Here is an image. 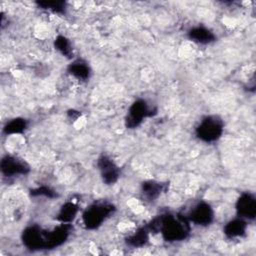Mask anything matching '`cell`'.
Here are the masks:
<instances>
[{
	"mask_svg": "<svg viewBox=\"0 0 256 256\" xmlns=\"http://www.w3.org/2000/svg\"><path fill=\"white\" fill-rule=\"evenodd\" d=\"M1 172L6 177H14L17 175H26L30 168L22 159L13 155H5L0 163Z\"/></svg>",
	"mask_w": 256,
	"mask_h": 256,
	"instance_id": "cell-6",
	"label": "cell"
},
{
	"mask_svg": "<svg viewBox=\"0 0 256 256\" xmlns=\"http://www.w3.org/2000/svg\"><path fill=\"white\" fill-rule=\"evenodd\" d=\"M224 130L223 121L214 115L205 116L195 129V134L203 142L211 143L217 141Z\"/></svg>",
	"mask_w": 256,
	"mask_h": 256,
	"instance_id": "cell-3",
	"label": "cell"
},
{
	"mask_svg": "<svg viewBox=\"0 0 256 256\" xmlns=\"http://www.w3.org/2000/svg\"><path fill=\"white\" fill-rule=\"evenodd\" d=\"M149 233L146 226L140 227L126 238V243L131 247H142L148 242Z\"/></svg>",
	"mask_w": 256,
	"mask_h": 256,
	"instance_id": "cell-15",
	"label": "cell"
},
{
	"mask_svg": "<svg viewBox=\"0 0 256 256\" xmlns=\"http://www.w3.org/2000/svg\"><path fill=\"white\" fill-rule=\"evenodd\" d=\"M156 109L149 107L147 102L143 99H138L134 101L128 109V114L125 119V125L129 129H134L138 127L142 121L156 114Z\"/></svg>",
	"mask_w": 256,
	"mask_h": 256,
	"instance_id": "cell-5",
	"label": "cell"
},
{
	"mask_svg": "<svg viewBox=\"0 0 256 256\" xmlns=\"http://www.w3.org/2000/svg\"><path fill=\"white\" fill-rule=\"evenodd\" d=\"M77 213H78V206L72 201H67L61 206L56 216V219L61 223H71L76 217Z\"/></svg>",
	"mask_w": 256,
	"mask_h": 256,
	"instance_id": "cell-14",
	"label": "cell"
},
{
	"mask_svg": "<svg viewBox=\"0 0 256 256\" xmlns=\"http://www.w3.org/2000/svg\"><path fill=\"white\" fill-rule=\"evenodd\" d=\"M97 167L105 184L112 185L117 182L120 176V169L109 156L101 155L97 160Z\"/></svg>",
	"mask_w": 256,
	"mask_h": 256,
	"instance_id": "cell-8",
	"label": "cell"
},
{
	"mask_svg": "<svg viewBox=\"0 0 256 256\" xmlns=\"http://www.w3.org/2000/svg\"><path fill=\"white\" fill-rule=\"evenodd\" d=\"M54 46L66 58H72L73 57V51H72L71 43L69 42V40L65 36L58 35L54 40Z\"/></svg>",
	"mask_w": 256,
	"mask_h": 256,
	"instance_id": "cell-18",
	"label": "cell"
},
{
	"mask_svg": "<svg viewBox=\"0 0 256 256\" xmlns=\"http://www.w3.org/2000/svg\"><path fill=\"white\" fill-rule=\"evenodd\" d=\"M35 3L40 9L48 10L57 14H63L66 10V3L64 1H37Z\"/></svg>",
	"mask_w": 256,
	"mask_h": 256,
	"instance_id": "cell-17",
	"label": "cell"
},
{
	"mask_svg": "<svg viewBox=\"0 0 256 256\" xmlns=\"http://www.w3.org/2000/svg\"><path fill=\"white\" fill-rule=\"evenodd\" d=\"M146 227L149 232L161 233L163 239L168 242L182 241L190 233V221L187 216L181 214L165 213L158 215Z\"/></svg>",
	"mask_w": 256,
	"mask_h": 256,
	"instance_id": "cell-1",
	"label": "cell"
},
{
	"mask_svg": "<svg viewBox=\"0 0 256 256\" xmlns=\"http://www.w3.org/2000/svg\"><path fill=\"white\" fill-rule=\"evenodd\" d=\"M49 232L38 225H32L24 229L22 242L24 246L31 250H41L49 248Z\"/></svg>",
	"mask_w": 256,
	"mask_h": 256,
	"instance_id": "cell-4",
	"label": "cell"
},
{
	"mask_svg": "<svg viewBox=\"0 0 256 256\" xmlns=\"http://www.w3.org/2000/svg\"><path fill=\"white\" fill-rule=\"evenodd\" d=\"M188 38L198 44H210L216 40L215 34L203 25H198L190 28L187 32Z\"/></svg>",
	"mask_w": 256,
	"mask_h": 256,
	"instance_id": "cell-10",
	"label": "cell"
},
{
	"mask_svg": "<svg viewBox=\"0 0 256 256\" xmlns=\"http://www.w3.org/2000/svg\"><path fill=\"white\" fill-rule=\"evenodd\" d=\"M246 229H247V223L245 219L237 217L226 223V225L223 228V232L227 238L233 239V238H238L245 235Z\"/></svg>",
	"mask_w": 256,
	"mask_h": 256,
	"instance_id": "cell-11",
	"label": "cell"
},
{
	"mask_svg": "<svg viewBox=\"0 0 256 256\" xmlns=\"http://www.w3.org/2000/svg\"><path fill=\"white\" fill-rule=\"evenodd\" d=\"M32 196H45L47 198H54L57 196V193L48 186H40L30 190Z\"/></svg>",
	"mask_w": 256,
	"mask_h": 256,
	"instance_id": "cell-19",
	"label": "cell"
},
{
	"mask_svg": "<svg viewBox=\"0 0 256 256\" xmlns=\"http://www.w3.org/2000/svg\"><path fill=\"white\" fill-rule=\"evenodd\" d=\"M235 209L238 217L252 220L256 216V200L249 192H243L236 201Z\"/></svg>",
	"mask_w": 256,
	"mask_h": 256,
	"instance_id": "cell-9",
	"label": "cell"
},
{
	"mask_svg": "<svg viewBox=\"0 0 256 256\" xmlns=\"http://www.w3.org/2000/svg\"><path fill=\"white\" fill-rule=\"evenodd\" d=\"M166 184H163L161 182H157L154 180H148L142 183L141 185V191L144 197L150 201H153L157 199L160 194L165 190Z\"/></svg>",
	"mask_w": 256,
	"mask_h": 256,
	"instance_id": "cell-13",
	"label": "cell"
},
{
	"mask_svg": "<svg viewBox=\"0 0 256 256\" xmlns=\"http://www.w3.org/2000/svg\"><path fill=\"white\" fill-rule=\"evenodd\" d=\"M67 71L70 75L78 80H88L91 75V69L88 63L82 59L73 60L67 67Z\"/></svg>",
	"mask_w": 256,
	"mask_h": 256,
	"instance_id": "cell-12",
	"label": "cell"
},
{
	"mask_svg": "<svg viewBox=\"0 0 256 256\" xmlns=\"http://www.w3.org/2000/svg\"><path fill=\"white\" fill-rule=\"evenodd\" d=\"M187 218L190 222L200 225L207 226L212 223L214 219V211L210 204L205 201L197 203L188 213Z\"/></svg>",
	"mask_w": 256,
	"mask_h": 256,
	"instance_id": "cell-7",
	"label": "cell"
},
{
	"mask_svg": "<svg viewBox=\"0 0 256 256\" xmlns=\"http://www.w3.org/2000/svg\"><path fill=\"white\" fill-rule=\"evenodd\" d=\"M115 211L113 204L108 202H94L82 214V221L87 229H97Z\"/></svg>",
	"mask_w": 256,
	"mask_h": 256,
	"instance_id": "cell-2",
	"label": "cell"
},
{
	"mask_svg": "<svg viewBox=\"0 0 256 256\" xmlns=\"http://www.w3.org/2000/svg\"><path fill=\"white\" fill-rule=\"evenodd\" d=\"M27 128V121L23 118H14L7 122L3 128V132L7 135L20 134Z\"/></svg>",
	"mask_w": 256,
	"mask_h": 256,
	"instance_id": "cell-16",
	"label": "cell"
}]
</instances>
